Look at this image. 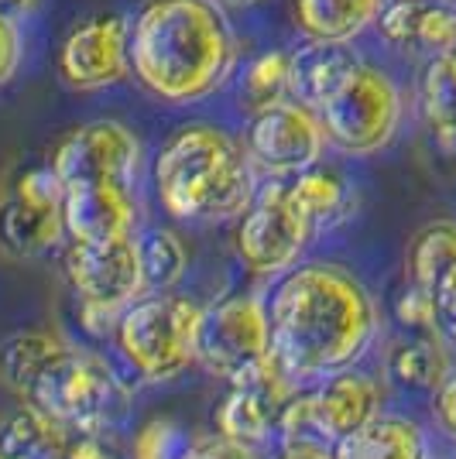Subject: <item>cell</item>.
<instances>
[{
	"instance_id": "cell-6",
	"label": "cell",
	"mask_w": 456,
	"mask_h": 459,
	"mask_svg": "<svg viewBox=\"0 0 456 459\" xmlns=\"http://www.w3.org/2000/svg\"><path fill=\"white\" fill-rule=\"evenodd\" d=\"M316 114L323 120L329 148L350 158H367L395 141L405 117V100L399 82L384 69L357 62L316 107Z\"/></svg>"
},
{
	"instance_id": "cell-12",
	"label": "cell",
	"mask_w": 456,
	"mask_h": 459,
	"mask_svg": "<svg viewBox=\"0 0 456 459\" xmlns=\"http://www.w3.org/2000/svg\"><path fill=\"white\" fill-rule=\"evenodd\" d=\"M62 271L79 302H90V306L124 308L137 295H145L134 237L93 240V244L69 240V247L62 254Z\"/></svg>"
},
{
	"instance_id": "cell-25",
	"label": "cell",
	"mask_w": 456,
	"mask_h": 459,
	"mask_svg": "<svg viewBox=\"0 0 456 459\" xmlns=\"http://www.w3.org/2000/svg\"><path fill=\"white\" fill-rule=\"evenodd\" d=\"M62 343H66V336H58L56 329H45V325H28V329L7 333L0 340V384L21 394V387L31 381V374Z\"/></svg>"
},
{
	"instance_id": "cell-26",
	"label": "cell",
	"mask_w": 456,
	"mask_h": 459,
	"mask_svg": "<svg viewBox=\"0 0 456 459\" xmlns=\"http://www.w3.org/2000/svg\"><path fill=\"white\" fill-rule=\"evenodd\" d=\"M422 114L443 141H456V65L446 56L429 58L422 73Z\"/></svg>"
},
{
	"instance_id": "cell-33",
	"label": "cell",
	"mask_w": 456,
	"mask_h": 459,
	"mask_svg": "<svg viewBox=\"0 0 456 459\" xmlns=\"http://www.w3.org/2000/svg\"><path fill=\"white\" fill-rule=\"evenodd\" d=\"M66 459H124L107 436H73Z\"/></svg>"
},
{
	"instance_id": "cell-37",
	"label": "cell",
	"mask_w": 456,
	"mask_h": 459,
	"mask_svg": "<svg viewBox=\"0 0 456 459\" xmlns=\"http://www.w3.org/2000/svg\"><path fill=\"white\" fill-rule=\"evenodd\" d=\"M446 58H450V62H453V65H456V45H453V48H450V52H446Z\"/></svg>"
},
{
	"instance_id": "cell-24",
	"label": "cell",
	"mask_w": 456,
	"mask_h": 459,
	"mask_svg": "<svg viewBox=\"0 0 456 459\" xmlns=\"http://www.w3.org/2000/svg\"><path fill=\"white\" fill-rule=\"evenodd\" d=\"M456 268V220H433L408 240L405 278L412 285L436 291L439 281Z\"/></svg>"
},
{
	"instance_id": "cell-17",
	"label": "cell",
	"mask_w": 456,
	"mask_h": 459,
	"mask_svg": "<svg viewBox=\"0 0 456 459\" xmlns=\"http://www.w3.org/2000/svg\"><path fill=\"white\" fill-rule=\"evenodd\" d=\"M285 192L295 212L305 220V227L312 230V237L337 230L354 212V186L346 182V175L323 161L285 178Z\"/></svg>"
},
{
	"instance_id": "cell-20",
	"label": "cell",
	"mask_w": 456,
	"mask_h": 459,
	"mask_svg": "<svg viewBox=\"0 0 456 459\" xmlns=\"http://www.w3.org/2000/svg\"><path fill=\"white\" fill-rule=\"evenodd\" d=\"M361 58L343 41H309L299 52H292V100H303L305 107H320Z\"/></svg>"
},
{
	"instance_id": "cell-3",
	"label": "cell",
	"mask_w": 456,
	"mask_h": 459,
	"mask_svg": "<svg viewBox=\"0 0 456 459\" xmlns=\"http://www.w3.org/2000/svg\"><path fill=\"white\" fill-rule=\"evenodd\" d=\"M152 178L162 210L186 223L237 220L261 182L244 144L213 124L179 127L154 154Z\"/></svg>"
},
{
	"instance_id": "cell-35",
	"label": "cell",
	"mask_w": 456,
	"mask_h": 459,
	"mask_svg": "<svg viewBox=\"0 0 456 459\" xmlns=\"http://www.w3.org/2000/svg\"><path fill=\"white\" fill-rule=\"evenodd\" d=\"M278 453H282L278 459H337V449L329 446H288Z\"/></svg>"
},
{
	"instance_id": "cell-16",
	"label": "cell",
	"mask_w": 456,
	"mask_h": 459,
	"mask_svg": "<svg viewBox=\"0 0 456 459\" xmlns=\"http://www.w3.org/2000/svg\"><path fill=\"white\" fill-rule=\"evenodd\" d=\"M66 237L62 203H39L14 186L0 195V254L11 261H35Z\"/></svg>"
},
{
	"instance_id": "cell-2",
	"label": "cell",
	"mask_w": 456,
	"mask_h": 459,
	"mask_svg": "<svg viewBox=\"0 0 456 459\" xmlns=\"http://www.w3.org/2000/svg\"><path fill=\"white\" fill-rule=\"evenodd\" d=\"M237 58L216 0H152L131 24V73L162 103H196L227 82Z\"/></svg>"
},
{
	"instance_id": "cell-1",
	"label": "cell",
	"mask_w": 456,
	"mask_h": 459,
	"mask_svg": "<svg viewBox=\"0 0 456 459\" xmlns=\"http://www.w3.org/2000/svg\"><path fill=\"white\" fill-rule=\"evenodd\" d=\"M265 299L271 360L295 387L364 364L381 312L361 278L333 261H299L275 274Z\"/></svg>"
},
{
	"instance_id": "cell-8",
	"label": "cell",
	"mask_w": 456,
	"mask_h": 459,
	"mask_svg": "<svg viewBox=\"0 0 456 459\" xmlns=\"http://www.w3.org/2000/svg\"><path fill=\"white\" fill-rule=\"evenodd\" d=\"M312 230L295 212L285 178H261L250 206L237 216L233 247L241 264L258 278H275L303 261Z\"/></svg>"
},
{
	"instance_id": "cell-34",
	"label": "cell",
	"mask_w": 456,
	"mask_h": 459,
	"mask_svg": "<svg viewBox=\"0 0 456 459\" xmlns=\"http://www.w3.org/2000/svg\"><path fill=\"white\" fill-rule=\"evenodd\" d=\"M39 7H41V0H0V18L21 24V21L31 18Z\"/></svg>"
},
{
	"instance_id": "cell-19",
	"label": "cell",
	"mask_w": 456,
	"mask_h": 459,
	"mask_svg": "<svg viewBox=\"0 0 456 459\" xmlns=\"http://www.w3.org/2000/svg\"><path fill=\"white\" fill-rule=\"evenodd\" d=\"M384 0H295V28L309 41H354L381 18Z\"/></svg>"
},
{
	"instance_id": "cell-32",
	"label": "cell",
	"mask_w": 456,
	"mask_h": 459,
	"mask_svg": "<svg viewBox=\"0 0 456 459\" xmlns=\"http://www.w3.org/2000/svg\"><path fill=\"white\" fill-rule=\"evenodd\" d=\"M21 28L14 21L0 18V86H7L21 69Z\"/></svg>"
},
{
	"instance_id": "cell-27",
	"label": "cell",
	"mask_w": 456,
	"mask_h": 459,
	"mask_svg": "<svg viewBox=\"0 0 456 459\" xmlns=\"http://www.w3.org/2000/svg\"><path fill=\"white\" fill-rule=\"evenodd\" d=\"M196 456V432L171 415L148 419L134 432L131 459H192Z\"/></svg>"
},
{
	"instance_id": "cell-23",
	"label": "cell",
	"mask_w": 456,
	"mask_h": 459,
	"mask_svg": "<svg viewBox=\"0 0 456 459\" xmlns=\"http://www.w3.org/2000/svg\"><path fill=\"white\" fill-rule=\"evenodd\" d=\"M134 247H137L145 291H175L182 285L189 271V250L175 230L162 223L134 230Z\"/></svg>"
},
{
	"instance_id": "cell-14",
	"label": "cell",
	"mask_w": 456,
	"mask_h": 459,
	"mask_svg": "<svg viewBox=\"0 0 456 459\" xmlns=\"http://www.w3.org/2000/svg\"><path fill=\"white\" fill-rule=\"evenodd\" d=\"M381 39L405 52L436 58L456 45V4L450 0H384Z\"/></svg>"
},
{
	"instance_id": "cell-22",
	"label": "cell",
	"mask_w": 456,
	"mask_h": 459,
	"mask_svg": "<svg viewBox=\"0 0 456 459\" xmlns=\"http://www.w3.org/2000/svg\"><path fill=\"white\" fill-rule=\"evenodd\" d=\"M285 100H292V52H261L237 73L233 103L244 117L265 114Z\"/></svg>"
},
{
	"instance_id": "cell-36",
	"label": "cell",
	"mask_w": 456,
	"mask_h": 459,
	"mask_svg": "<svg viewBox=\"0 0 456 459\" xmlns=\"http://www.w3.org/2000/svg\"><path fill=\"white\" fill-rule=\"evenodd\" d=\"M224 4H233V7H254V4H261V0H224Z\"/></svg>"
},
{
	"instance_id": "cell-31",
	"label": "cell",
	"mask_w": 456,
	"mask_h": 459,
	"mask_svg": "<svg viewBox=\"0 0 456 459\" xmlns=\"http://www.w3.org/2000/svg\"><path fill=\"white\" fill-rule=\"evenodd\" d=\"M433 299H436L439 336L456 350V268L439 281V288L433 291Z\"/></svg>"
},
{
	"instance_id": "cell-21",
	"label": "cell",
	"mask_w": 456,
	"mask_h": 459,
	"mask_svg": "<svg viewBox=\"0 0 456 459\" xmlns=\"http://www.w3.org/2000/svg\"><path fill=\"white\" fill-rule=\"evenodd\" d=\"M69 439L58 421L24 402L0 415V459H66Z\"/></svg>"
},
{
	"instance_id": "cell-4",
	"label": "cell",
	"mask_w": 456,
	"mask_h": 459,
	"mask_svg": "<svg viewBox=\"0 0 456 459\" xmlns=\"http://www.w3.org/2000/svg\"><path fill=\"white\" fill-rule=\"evenodd\" d=\"M18 398L58 421L69 436H107L127 419L131 381L120 377L107 357L66 340L31 374Z\"/></svg>"
},
{
	"instance_id": "cell-9",
	"label": "cell",
	"mask_w": 456,
	"mask_h": 459,
	"mask_svg": "<svg viewBox=\"0 0 456 459\" xmlns=\"http://www.w3.org/2000/svg\"><path fill=\"white\" fill-rule=\"evenodd\" d=\"M241 144L261 178H292L323 161L326 131L312 107L303 100H285L265 114L248 117Z\"/></svg>"
},
{
	"instance_id": "cell-15",
	"label": "cell",
	"mask_w": 456,
	"mask_h": 459,
	"mask_svg": "<svg viewBox=\"0 0 456 459\" xmlns=\"http://www.w3.org/2000/svg\"><path fill=\"white\" fill-rule=\"evenodd\" d=\"M450 360H453V346L439 333H405L384 350V364H381L384 391L395 398L429 402Z\"/></svg>"
},
{
	"instance_id": "cell-5",
	"label": "cell",
	"mask_w": 456,
	"mask_h": 459,
	"mask_svg": "<svg viewBox=\"0 0 456 459\" xmlns=\"http://www.w3.org/2000/svg\"><path fill=\"white\" fill-rule=\"evenodd\" d=\"M203 302L179 291H145L120 308L114 346L124 367L141 381H171L196 364V325Z\"/></svg>"
},
{
	"instance_id": "cell-10",
	"label": "cell",
	"mask_w": 456,
	"mask_h": 459,
	"mask_svg": "<svg viewBox=\"0 0 456 459\" xmlns=\"http://www.w3.org/2000/svg\"><path fill=\"white\" fill-rule=\"evenodd\" d=\"M62 186L76 182H120L131 186L141 175V141L120 120H90L79 124L56 144L48 158Z\"/></svg>"
},
{
	"instance_id": "cell-18",
	"label": "cell",
	"mask_w": 456,
	"mask_h": 459,
	"mask_svg": "<svg viewBox=\"0 0 456 459\" xmlns=\"http://www.w3.org/2000/svg\"><path fill=\"white\" fill-rule=\"evenodd\" d=\"M337 459H433L429 436L401 411H381L354 439L337 446Z\"/></svg>"
},
{
	"instance_id": "cell-30",
	"label": "cell",
	"mask_w": 456,
	"mask_h": 459,
	"mask_svg": "<svg viewBox=\"0 0 456 459\" xmlns=\"http://www.w3.org/2000/svg\"><path fill=\"white\" fill-rule=\"evenodd\" d=\"M192 459H258V446L209 432V436H196V456Z\"/></svg>"
},
{
	"instance_id": "cell-13",
	"label": "cell",
	"mask_w": 456,
	"mask_h": 459,
	"mask_svg": "<svg viewBox=\"0 0 456 459\" xmlns=\"http://www.w3.org/2000/svg\"><path fill=\"white\" fill-rule=\"evenodd\" d=\"M62 227L69 240H117L137 230V199L120 182H76L62 195Z\"/></svg>"
},
{
	"instance_id": "cell-7",
	"label": "cell",
	"mask_w": 456,
	"mask_h": 459,
	"mask_svg": "<svg viewBox=\"0 0 456 459\" xmlns=\"http://www.w3.org/2000/svg\"><path fill=\"white\" fill-rule=\"evenodd\" d=\"M196 364L220 381H241L271 357L265 299L254 291H237L203 306L196 325Z\"/></svg>"
},
{
	"instance_id": "cell-11",
	"label": "cell",
	"mask_w": 456,
	"mask_h": 459,
	"mask_svg": "<svg viewBox=\"0 0 456 459\" xmlns=\"http://www.w3.org/2000/svg\"><path fill=\"white\" fill-rule=\"evenodd\" d=\"M131 73V21L124 14H93L79 21L58 48V76L69 90H110Z\"/></svg>"
},
{
	"instance_id": "cell-29",
	"label": "cell",
	"mask_w": 456,
	"mask_h": 459,
	"mask_svg": "<svg viewBox=\"0 0 456 459\" xmlns=\"http://www.w3.org/2000/svg\"><path fill=\"white\" fill-rule=\"evenodd\" d=\"M429 419L443 439L456 442V357L450 360L446 374L439 377L436 391L429 394Z\"/></svg>"
},
{
	"instance_id": "cell-28",
	"label": "cell",
	"mask_w": 456,
	"mask_h": 459,
	"mask_svg": "<svg viewBox=\"0 0 456 459\" xmlns=\"http://www.w3.org/2000/svg\"><path fill=\"white\" fill-rule=\"evenodd\" d=\"M388 312H391V319H395V325H399L401 333H439L436 299H433V291L412 285L408 278H405V285L391 295Z\"/></svg>"
}]
</instances>
